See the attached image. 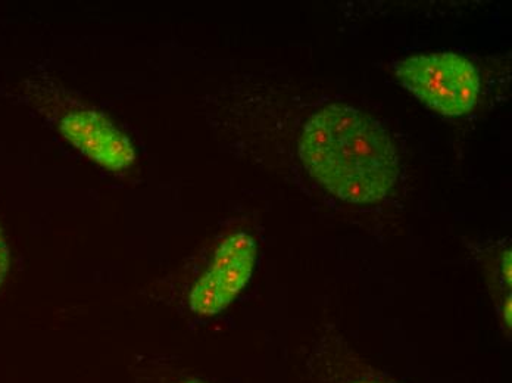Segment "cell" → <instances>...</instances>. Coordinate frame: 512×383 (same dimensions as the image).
<instances>
[{"instance_id":"52a82bcc","label":"cell","mask_w":512,"mask_h":383,"mask_svg":"<svg viewBox=\"0 0 512 383\" xmlns=\"http://www.w3.org/2000/svg\"><path fill=\"white\" fill-rule=\"evenodd\" d=\"M504 317L505 323L511 326V297H508L507 304H505Z\"/></svg>"},{"instance_id":"7a4b0ae2","label":"cell","mask_w":512,"mask_h":383,"mask_svg":"<svg viewBox=\"0 0 512 383\" xmlns=\"http://www.w3.org/2000/svg\"><path fill=\"white\" fill-rule=\"evenodd\" d=\"M396 79L415 98L448 117H460L476 107L479 71L473 62L452 52L415 55L393 65Z\"/></svg>"},{"instance_id":"6da1fadb","label":"cell","mask_w":512,"mask_h":383,"mask_svg":"<svg viewBox=\"0 0 512 383\" xmlns=\"http://www.w3.org/2000/svg\"><path fill=\"white\" fill-rule=\"evenodd\" d=\"M299 157L321 186L351 204L382 201L399 176L398 151L389 133L349 105H329L309 118Z\"/></svg>"},{"instance_id":"5b68a950","label":"cell","mask_w":512,"mask_h":383,"mask_svg":"<svg viewBox=\"0 0 512 383\" xmlns=\"http://www.w3.org/2000/svg\"><path fill=\"white\" fill-rule=\"evenodd\" d=\"M9 266H11V251H9L8 241H6L5 233H3L2 226H0V286L5 283Z\"/></svg>"},{"instance_id":"ba28073f","label":"cell","mask_w":512,"mask_h":383,"mask_svg":"<svg viewBox=\"0 0 512 383\" xmlns=\"http://www.w3.org/2000/svg\"><path fill=\"white\" fill-rule=\"evenodd\" d=\"M181 383H206V382L201 381V379L192 378V379H187V381H183Z\"/></svg>"},{"instance_id":"9c48e42d","label":"cell","mask_w":512,"mask_h":383,"mask_svg":"<svg viewBox=\"0 0 512 383\" xmlns=\"http://www.w3.org/2000/svg\"><path fill=\"white\" fill-rule=\"evenodd\" d=\"M354 383H379V382H373V381H358Z\"/></svg>"},{"instance_id":"277c9868","label":"cell","mask_w":512,"mask_h":383,"mask_svg":"<svg viewBox=\"0 0 512 383\" xmlns=\"http://www.w3.org/2000/svg\"><path fill=\"white\" fill-rule=\"evenodd\" d=\"M61 135L93 163L109 171H124L136 161L133 143L106 115L78 107L62 115Z\"/></svg>"},{"instance_id":"3957f363","label":"cell","mask_w":512,"mask_h":383,"mask_svg":"<svg viewBox=\"0 0 512 383\" xmlns=\"http://www.w3.org/2000/svg\"><path fill=\"white\" fill-rule=\"evenodd\" d=\"M256 260L258 245L254 236L246 232L227 236L193 285L189 295L190 310L202 317L223 313L248 285Z\"/></svg>"},{"instance_id":"8992f818","label":"cell","mask_w":512,"mask_h":383,"mask_svg":"<svg viewBox=\"0 0 512 383\" xmlns=\"http://www.w3.org/2000/svg\"><path fill=\"white\" fill-rule=\"evenodd\" d=\"M502 277L507 282L508 288H511V252H505L502 258Z\"/></svg>"}]
</instances>
